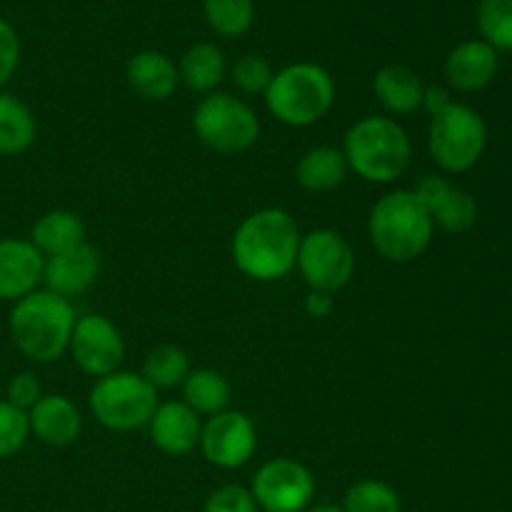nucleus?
<instances>
[{"label": "nucleus", "instance_id": "1a4fd4ad", "mask_svg": "<svg viewBox=\"0 0 512 512\" xmlns=\"http://www.w3.org/2000/svg\"><path fill=\"white\" fill-rule=\"evenodd\" d=\"M295 268L310 290L338 293L355 273V255L348 240L328 228L310 230L300 238Z\"/></svg>", "mask_w": 512, "mask_h": 512}, {"label": "nucleus", "instance_id": "c85d7f7f", "mask_svg": "<svg viewBox=\"0 0 512 512\" xmlns=\"http://www.w3.org/2000/svg\"><path fill=\"white\" fill-rule=\"evenodd\" d=\"M478 28L495 50H512V0H480Z\"/></svg>", "mask_w": 512, "mask_h": 512}, {"label": "nucleus", "instance_id": "f8f14e48", "mask_svg": "<svg viewBox=\"0 0 512 512\" xmlns=\"http://www.w3.org/2000/svg\"><path fill=\"white\" fill-rule=\"evenodd\" d=\"M200 450L205 460L220 470L243 468L258 448L253 420L240 410H223L213 415L200 430Z\"/></svg>", "mask_w": 512, "mask_h": 512}, {"label": "nucleus", "instance_id": "2eb2a0df", "mask_svg": "<svg viewBox=\"0 0 512 512\" xmlns=\"http://www.w3.org/2000/svg\"><path fill=\"white\" fill-rule=\"evenodd\" d=\"M100 275V253L93 245L83 243L60 255H50L43 265L45 290L70 300L83 295Z\"/></svg>", "mask_w": 512, "mask_h": 512}, {"label": "nucleus", "instance_id": "9d476101", "mask_svg": "<svg viewBox=\"0 0 512 512\" xmlns=\"http://www.w3.org/2000/svg\"><path fill=\"white\" fill-rule=\"evenodd\" d=\"M250 493L265 512H305L315 495V478L298 460L275 458L255 473Z\"/></svg>", "mask_w": 512, "mask_h": 512}, {"label": "nucleus", "instance_id": "ddd939ff", "mask_svg": "<svg viewBox=\"0 0 512 512\" xmlns=\"http://www.w3.org/2000/svg\"><path fill=\"white\" fill-rule=\"evenodd\" d=\"M423 208L428 210L430 220L448 233H465L475 225L478 218V203L473 195L463 188H455L443 175H425L413 190Z\"/></svg>", "mask_w": 512, "mask_h": 512}, {"label": "nucleus", "instance_id": "b1692460", "mask_svg": "<svg viewBox=\"0 0 512 512\" xmlns=\"http://www.w3.org/2000/svg\"><path fill=\"white\" fill-rule=\"evenodd\" d=\"M35 143V118L28 105L0 90V155H20Z\"/></svg>", "mask_w": 512, "mask_h": 512}, {"label": "nucleus", "instance_id": "7c9ffc66", "mask_svg": "<svg viewBox=\"0 0 512 512\" xmlns=\"http://www.w3.org/2000/svg\"><path fill=\"white\" fill-rule=\"evenodd\" d=\"M233 75V83L238 85L243 93H263L268 90L270 80H273V65L263 58V55H243L238 63L230 70Z\"/></svg>", "mask_w": 512, "mask_h": 512}, {"label": "nucleus", "instance_id": "dca6fc26", "mask_svg": "<svg viewBox=\"0 0 512 512\" xmlns=\"http://www.w3.org/2000/svg\"><path fill=\"white\" fill-rule=\"evenodd\" d=\"M150 440L155 448L165 455H188L200 445V415L190 410L183 400H170V403H160L155 408L153 418L148 423Z\"/></svg>", "mask_w": 512, "mask_h": 512}, {"label": "nucleus", "instance_id": "aec40b11", "mask_svg": "<svg viewBox=\"0 0 512 512\" xmlns=\"http://www.w3.org/2000/svg\"><path fill=\"white\" fill-rule=\"evenodd\" d=\"M373 90L375 98L380 100L388 113L393 115H408L420 110L423 105V93L425 85L418 78L415 70H410L408 65H383V68L375 73L373 78Z\"/></svg>", "mask_w": 512, "mask_h": 512}, {"label": "nucleus", "instance_id": "e433bc0d", "mask_svg": "<svg viewBox=\"0 0 512 512\" xmlns=\"http://www.w3.org/2000/svg\"><path fill=\"white\" fill-rule=\"evenodd\" d=\"M305 512H343V508H335V505H315V508Z\"/></svg>", "mask_w": 512, "mask_h": 512}, {"label": "nucleus", "instance_id": "f3484780", "mask_svg": "<svg viewBox=\"0 0 512 512\" xmlns=\"http://www.w3.org/2000/svg\"><path fill=\"white\" fill-rule=\"evenodd\" d=\"M30 435L50 448H68L80 438L83 418L75 403L65 395H43L28 410Z\"/></svg>", "mask_w": 512, "mask_h": 512}, {"label": "nucleus", "instance_id": "72a5a7b5", "mask_svg": "<svg viewBox=\"0 0 512 512\" xmlns=\"http://www.w3.org/2000/svg\"><path fill=\"white\" fill-rule=\"evenodd\" d=\"M43 398V390H40L38 378L33 373H18L8 383V403L15 405V408L25 410L28 413L38 400Z\"/></svg>", "mask_w": 512, "mask_h": 512}, {"label": "nucleus", "instance_id": "20e7f679", "mask_svg": "<svg viewBox=\"0 0 512 512\" xmlns=\"http://www.w3.org/2000/svg\"><path fill=\"white\" fill-rule=\"evenodd\" d=\"M343 155L348 168L368 183H393L408 170L413 145L403 125L393 118L368 115L345 133Z\"/></svg>", "mask_w": 512, "mask_h": 512}, {"label": "nucleus", "instance_id": "a211bd4d", "mask_svg": "<svg viewBox=\"0 0 512 512\" xmlns=\"http://www.w3.org/2000/svg\"><path fill=\"white\" fill-rule=\"evenodd\" d=\"M498 73V50L480 40H465L445 58V78L460 93H475Z\"/></svg>", "mask_w": 512, "mask_h": 512}, {"label": "nucleus", "instance_id": "bb28decb", "mask_svg": "<svg viewBox=\"0 0 512 512\" xmlns=\"http://www.w3.org/2000/svg\"><path fill=\"white\" fill-rule=\"evenodd\" d=\"M205 20L223 38H240L253 28V0H203Z\"/></svg>", "mask_w": 512, "mask_h": 512}, {"label": "nucleus", "instance_id": "6ab92c4d", "mask_svg": "<svg viewBox=\"0 0 512 512\" xmlns=\"http://www.w3.org/2000/svg\"><path fill=\"white\" fill-rule=\"evenodd\" d=\"M125 75H128L130 88L140 98L153 100V103L168 100L180 85L178 65L165 53H158V50H140V53H135L128 60V65H125Z\"/></svg>", "mask_w": 512, "mask_h": 512}, {"label": "nucleus", "instance_id": "423d86ee", "mask_svg": "<svg viewBox=\"0 0 512 512\" xmlns=\"http://www.w3.org/2000/svg\"><path fill=\"white\" fill-rule=\"evenodd\" d=\"M88 403L95 420L115 433L145 428L160 405L158 390L143 375L128 370H115L105 378H98L90 390Z\"/></svg>", "mask_w": 512, "mask_h": 512}, {"label": "nucleus", "instance_id": "4be33fe9", "mask_svg": "<svg viewBox=\"0 0 512 512\" xmlns=\"http://www.w3.org/2000/svg\"><path fill=\"white\" fill-rule=\"evenodd\" d=\"M348 160H345L343 150L330 148V145H320V148H310L303 158L295 165V180L303 190L310 193H328L343 185L345 175H348Z\"/></svg>", "mask_w": 512, "mask_h": 512}, {"label": "nucleus", "instance_id": "412c9836", "mask_svg": "<svg viewBox=\"0 0 512 512\" xmlns=\"http://www.w3.org/2000/svg\"><path fill=\"white\" fill-rule=\"evenodd\" d=\"M30 243L43 253V258L60 255L85 243V223L70 210H50L35 220L30 230Z\"/></svg>", "mask_w": 512, "mask_h": 512}, {"label": "nucleus", "instance_id": "2f4dec72", "mask_svg": "<svg viewBox=\"0 0 512 512\" xmlns=\"http://www.w3.org/2000/svg\"><path fill=\"white\" fill-rule=\"evenodd\" d=\"M203 512H260L253 493L243 485H223L205 500Z\"/></svg>", "mask_w": 512, "mask_h": 512}, {"label": "nucleus", "instance_id": "a878e982", "mask_svg": "<svg viewBox=\"0 0 512 512\" xmlns=\"http://www.w3.org/2000/svg\"><path fill=\"white\" fill-rule=\"evenodd\" d=\"M190 373V360L183 348L178 345H158L150 350L143 363V378L153 385L155 390H168L175 385H183Z\"/></svg>", "mask_w": 512, "mask_h": 512}, {"label": "nucleus", "instance_id": "393cba45", "mask_svg": "<svg viewBox=\"0 0 512 512\" xmlns=\"http://www.w3.org/2000/svg\"><path fill=\"white\" fill-rule=\"evenodd\" d=\"M183 403L198 415H218L228 410L230 383L220 373L208 368L190 370L183 380Z\"/></svg>", "mask_w": 512, "mask_h": 512}, {"label": "nucleus", "instance_id": "9b49d317", "mask_svg": "<svg viewBox=\"0 0 512 512\" xmlns=\"http://www.w3.org/2000/svg\"><path fill=\"white\" fill-rule=\"evenodd\" d=\"M68 350L73 355L75 365L85 375L105 378V375L115 373L123 363L125 340L105 315L90 313L75 320Z\"/></svg>", "mask_w": 512, "mask_h": 512}, {"label": "nucleus", "instance_id": "f257e3e1", "mask_svg": "<svg viewBox=\"0 0 512 512\" xmlns=\"http://www.w3.org/2000/svg\"><path fill=\"white\" fill-rule=\"evenodd\" d=\"M300 228L283 208H265L248 215L233 235V260L243 275L260 283L280 280L295 268Z\"/></svg>", "mask_w": 512, "mask_h": 512}, {"label": "nucleus", "instance_id": "c756f323", "mask_svg": "<svg viewBox=\"0 0 512 512\" xmlns=\"http://www.w3.org/2000/svg\"><path fill=\"white\" fill-rule=\"evenodd\" d=\"M28 438V413L10 405L8 400H0V460L13 458L15 453H20Z\"/></svg>", "mask_w": 512, "mask_h": 512}, {"label": "nucleus", "instance_id": "0eeeda50", "mask_svg": "<svg viewBox=\"0 0 512 512\" xmlns=\"http://www.w3.org/2000/svg\"><path fill=\"white\" fill-rule=\"evenodd\" d=\"M195 138L223 155L245 153L260 135V120L248 103L230 93H208L193 110Z\"/></svg>", "mask_w": 512, "mask_h": 512}, {"label": "nucleus", "instance_id": "5701e85b", "mask_svg": "<svg viewBox=\"0 0 512 512\" xmlns=\"http://www.w3.org/2000/svg\"><path fill=\"white\" fill-rule=\"evenodd\" d=\"M225 55L215 43H195L180 58V83L195 93H213L225 78Z\"/></svg>", "mask_w": 512, "mask_h": 512}, {"label": "nucleus", "instance_id": "4468645a", "mask_svg": "<svg viewBox=\"0 0 512 512\" xmlns=\"http://www.w3.org/2000/svg\"><path fill=\"white\" fill-rule=\"evenodd\" d=\"M45 258L30 240H0V300L18 303L43 283Z\"/></svg>", "mask_w": 512, "mask_h": 512}, {"label": "nucleus", "instance_id": "f704fd0d", "mask_svg": "<svg viewBox=\"0 0 512 512\" xmlns=\"http://www.w3.org/2000/svg\"><path fill=\"white\" fill-rule=\"evenodd\" d=\"M450 103H453V98H450V93L443 85H430V88H425L423 105H420V108H423L430 118H435V115L443 113Z\"/></svg>", "mask_w": 512, "mask_h": 512}, {"label": "nucleus", "instance_id": "7ed1b4c3", "mask_svg": "<svg viewBox=\"0 0 512 512\" xmlns=\"http://www.w3.org/2000/svg\"><path fill=\"white\" fill-rule=\"evenodd\" d=\"M433 220L413 190L385 193L368 218L370 243L388 263H413L433 243Z\"/></svg>", "mask_w": 512, "mask_h": 512}, {"label": "nucleus", "instance_id": "f03ea898", "mask_svg": "<svg viewBox=\"0 0 512 512\" xmlns=\"http://www.w3.org/2000/svg\"><path fill=\"white\" fill-rule=\"evenodd\" d=\"M75 308L70 300L35 290L13 305L8 330L13 345L33 363H53L68 353L75 328Z\"/></svg>", "mask_w": 512, "mask_h": 512}, {"label": "nucleus", "instance_id": "39448f33", "mask_svg": "<svg viewBox=\"0 0 512 512\" xmlns=\"http://www.w3.org/2000/svg\"><path fill=\"white\" fill-rule=\"evenodd\" d=\"M335 80L315 63H293L273 75L265 90L270 115L290 128H308L330 113Z\"/></svg>", "mask_w": 512, "mask_h": 512}, {"label": "nucleus", "instance_id": "cd10ccee", "mask_svg": "<svg viewBox=\"0 0 512 512\" xmlns=\"http://www.w3.org/2000/svg\"><path fill=\"white\" fill-rule=\"evenodd\" d=\"M403 503L393 485L383 480H358L348 488L343 500V512H400Z\"/></svg>", "mask_w": 512, "mask_h": 512}, {"label": "nucleus", "instance_id": "6e6552de", "mask_svg": "<svg viewBox=\"0 0 512 512\" xmlns=\"http://www.w3.org/2000/svg\"><path fill=\"white\" fill-rule=\"evenodd\" d=\"M488 128L478 110L463 103H450L430 120L428 148L445 173H465L485 153Z\"/></svg>", "mask_w": 512, "mask_h": 512}, {"label": "nucleus", "instance_id": "473e14b6", "mask_svg": "<svg viewBox=\"0 0 512 512\" xmlns=\"http://www.w3.org/2000/svg\"><path fill=\"white\" fill-rule=\"evenodd\" d=\"M20 63V38L8 20L0 18V90L13 78Z\"/></svg>", "mask_w": 512, "mask_h": 512}, {"label": "nucleus", "instance_id": "c9c22d12", "mask_svg": "<svg viewBox=\"0 0 512 512\" xmlns=\"http://www.w3.org/2000/svg\"><path fill=\"white\" fill-rule=\"evenodd\" d=\"M335 308L333 293H323V290H310L305 298V313L310 318H328Z\"/></svg>", "mask_w": 512, "mask_h": 512}]
</instances>
